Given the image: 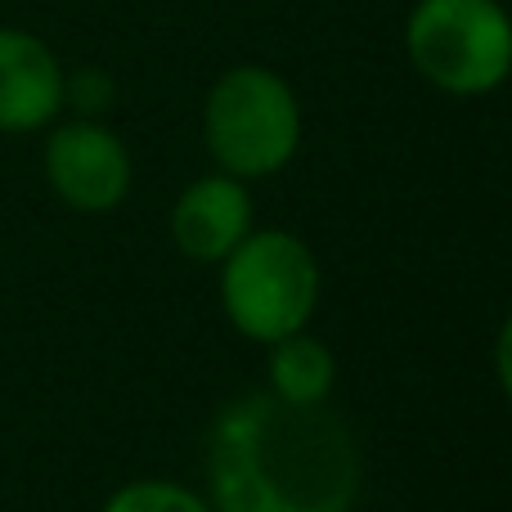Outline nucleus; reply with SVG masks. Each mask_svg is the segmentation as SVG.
<instances>
[{"label":"nucleus","instance_id":"423d86ee","mask_svg":"<svg viewBox=\"0 0 512 512\" xmlns=\"http://www.w3.org/2000/svg\"><path fill=\"white\" fill-rule=\"evenodd\" d=\"M68 68L27 27L0 23V135H36L63 117Z\"/></svg>","mask_w":512,"mask_h":512},{"label":"nucleus","instance_id":"9d476101","mask_svg":"<svg viewBox=\"0 0 512 512\" xmlns=\"http://www.w3.org/2000/svg\"><path fill=\"white\" fill-rule=\"evenodd\" d=\"M117 99V86L104 68H77L63 81V113L72 108V117H104Z\"/></svg>","mask_w":512,"mask_h":512},{"label":"nucleus","instance_id":"0eeeda50","mask_svg":"<svg viewBox=\"0 0 512 512\" xmlns=\"http://www.w3.org/2000/svg\"><path fill=\"white\" fill-rule=\"evenodd\" d=\"M256 212L248 180L230 171L189 180L171 203V243L198 265H221L252 234Z\"/></svg>","mask_w":512,"mask_h":512},{"label":"nucleus","instance_id":"20e7f679","mask_svg":"<svg viewBox=\"0 0 512 512\" xmlns=\"http://www.w3.org/2000/svg\"><path fill=\"white\" fill-rule=\"evenodd\" d=\"M221 310L248 342H279V337L310 328L319 306V261L292 230H256L221 265Z\"/></svg>","mask_w":512,"mask_h":512},{"label":"nucleus","instance_id":"7ed1b4c3","mask_svg":"<svg viewBox=\"0 0 512 512\" xmlns=\"http://www.w3.org/2000/svg\"><path fill=\"white\" fill-rule=\"evenodd\" d=\"M405 59L450 99L495 95L512 77V14L504 0H414Z\"/></svg>","mask_w":512,"mask_h":512},{"label":"nucleus","instance_id":"f257e3e1","mask_svg":"<svg viewBox=\"0 0 512 512\" xmlns=\"http://www.w3.org/2000/svg\"><path fill=\"white\" fill-rule=\"evenodd\" d=\"M203 477L216 512H355L360 445L328 405L252 391L212 418Z\"/></svg>","mask_w":512,"mask_h":512},{"label":"nucleus","instance_id":"39448f33","mask_svg":"<svg viewBox=\"0 0 512 512\" xmlns=\"http://www.w3.org/2000/svg\"><path fill=\"white\" fill-rule=\"evenodd\" d=\"M41 162L54 198L81 216L117 212L135 185L131 149L104 117H59V122H50Z\"/></svg>","mask_w":512,"mask_h":512},{"label":"nucleus","instance_id":"9b49d317","mask_svg":"<svg viewBox=\"0 0 512 512\" xmlns=\"http://www.w3.org/2000/svg\"><path fill=\"white\" fill-rule=\"evenodd\" d=\"M495 373H499L504 396L512 400V310H508L504 324H499V337H495Z\"/></svg>","mask_w":512,"mask_h":512},{"label":"nucleus","instance_id":"f03ea898","mask_svg":"<svg viewBox=\"0 0 512 512\" xmlns=\"http://www.w3.org/2000/svg\"><path fill=\"white\" fill-rule=\"evenodd\" d=\"M306 117L283 72L265 63H234L203 99V144L216 171L239 180L279 176L301 149Z\"/></svg>","mask_w":512,"mask_h":512},{"label":"nucleus","instance_id":"1a4fd4ad","mask_svg":"<svg viewBox=\"0 0 512 512\" xmlns=\"http://www.w3.org/2000/svg\"><path fill=\"white\" fill-rule=\"evenodd\" d=\"M99 512H216L207 504V495H198L185 481H167V477H140L117 486L104 499Z\"/></svg>","mask_w":512,"mask_h":512},{"label":"nucleus","instance_id":"6e6552de","mask_svg":"<svg viewBox=\"0 0 512 512\" xmlns=\"http://www.w3.org/2000/svg\"><path fill=\"white\" fill-rule=\"evenodd\" d=\"M337 387V355L324 337L310 328L270 342V396L288 400V405H328Z\"/></svg>","mask_w":512,"mask_h":512}]
</instances>
